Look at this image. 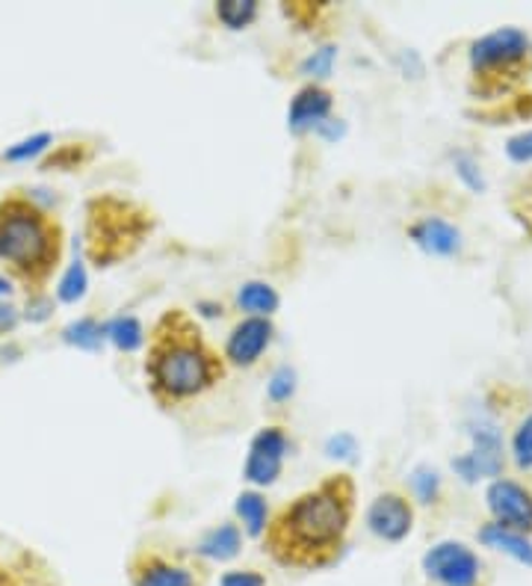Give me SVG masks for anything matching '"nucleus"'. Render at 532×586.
Instances as JSON below:
<instances>
[{"mask_svg":"<svg viewBox=\"0 0 532 586\" xmlns=\"http://www.w3.org/2000/svg\"><path fill=\"white\" fill-rule=\"evenodd\" d=\"M347 528L349 492L340 495L335 480L284 509L267 533V548L281 566L322 568L338 557Z\"/></svg>","mask_w":532,"mask_h":586,"instance_id":"obj_1","label":"nucleus"},{"mask_svg":"<svg viewBox=\"0 0 532 586\" xmlns=\"http://www.w3.org/2000/svg\"><path fill=\"white\" fill-rule=\"evenodd\" d=\"M166 320L172 326V333H166V326H160L148 359V376L160 397L184 401L202 394L216 380V362L199 341V333L186 326L184 317L169 314Z\"/></svg>","mask_w":532,"mask_h":586,"instance_id":"obj_2","label":"nucleus"},{"mask_svg":"<svg viewBox=\"0 0 532 586\" xmlns=\"http://www.w3.org/2000/svg\"><path fill=\"white\" fill-rule=\"evenodd\" d=\"M59 255V232L24 199L0 205V258L24 279H42Z\"/></svg>","mask_w":532,"mask_h":586,"instance_id":"obj_3","label":"nucleus"},{"mask_svg":"<svg viewBox=\"0 0 532 586\" xmlns=\"http://www.w3.org/2000/svg\"><path fill=\"white\" fill-rule=\"evenodd\" d=\"M530 42L518 27H503L494 30L479 42H474L471 48V66L474 75L483 80L494 78H518L523 69V59H527Z\"/></svg>","mask_w":532,"mask_h":586,"instance_id":"obj_4","label":"nucleus"},{"mask_svg":"<svg viewBox=\"0 0 532 586\" xmlns=\"http://www.w3.org/2000/svg\"><path fill=\"white\" fill-rule=\"evenodd\" d=\"M423 572L438 586H476L483 575V563L462 542H441L426 551Z\"/></svg>","mask_w":532,"mask_h":586,"instance_id":"obj_5","label":"nucleus"},{"mask_svg":"<svg viewBox=\"0 0 532 586\" xmlns=\"http://www.w3.org/2000/svg\"><path fill=\"white\" fill-rule=\"evenodd\" d=\"M488 509L497 518V525L514 530V533H530L532 530V495L512 480H497L488 488Z\"/></svg>","mask_w":532,"mask_h":586,"instance_id":"obj_6","label":"nucleus"},{"mask_svg":"<svg viewBox=\"0 0 532 586\" xmlns=\"http://www.w3.org/2000/svg\"><path fill=\"white\" fill-rule=\"evenodd\" d=\"M474 450L462 457V460L453 462V469L467 480V483H476L483 477H497L503 471V444H500V436L494 430L491 424H479L474 430Z\"/></svg>","mask_w":532,"mask_h":586,"instance_id":"obj_7","label":"nucleus"},{"mask_svg":"<svg viewBox=\"0 0 532 586\" xmlns=\"http://www.w3.org/2000/svg\"><path fill=\"white\" fill-rule=\"evenodd\" d=\"M284 450H287V439H284V432L275 430V427L263 430L261 436L252 441V450H249L246 480H252V483H258V486H270L272 480L279 477Z\"/></svg>","mask_w":532,"mask_h":586,"instance_id":"obj_8","label":"nucleus"},{"mask_svg":"<svg viewBox=\"0 0 532 586\" xmlns=\"http://www.w3.org/2000/svg\"><path fill=\"white\" fill-rule=\"evenodd\" d=\"M411 521H415L411 507L403 498H397V495H382V498L373 500V507L367 512L370 530L378 539H385V542L406 539L408 530H411Z\"/></svg>","mask_w":532,"mask_h":586,"instance_id":"obj_9","label":"nucleus"},{"mask_svg":"<svg viewBox=\"0 0 532 586\" xmlns=\"http://www.w3.org/2000/svg\"><path fill=\"white\" fill-rule=\"evenodd\" d=\"M270 335H272V326L267 320H261V317L246 320L231 333L225 352H228V359H231L234 364L249 368V364H254L258 359H261V352L267 350V343H270Z\"/></svg>","mask_w":532,"mask_h":586,"instance_id":"obj_10","label":"nucleus"},{"mask_svg":"<svg viewBox=\"0 0 532 586\" xmlns=\"http://www.w3.org/2000/svg\"><path fill=\"white\" fill-rule=\"evenodd\" d=\"M411 237H415V244L429 255H455L462 249V235H459V228L444 219H423V223H417L411 228Z\"/></svg>","mask_w":532,"mask_h":586,"instance_id":"obj_11","label":"nucleus"},{"mask_svg":"<svg viewBox=\"0 0 532 586\" xmlns=\"http://www.w3.org/2000/svg\"><path fill=\"white\" fill-rule=\"evenodd\" d=\"M329 110H331V95L326 89L319 87L302 89L291 104V131H305V127L319 125L322 119L329 116Z\"/></svg>","mask_w":532,"mask_h":586,"instance_id":"obj_12","label":"nucleus"},{"mask_svg":"<svg viewBox=\"0 0 532 586\" xmlns=\"http://www.w3.org/2000/svg\"><path fill=\"white\" fill-rule=\"evenodd\" d=\"M479 542H485V545L494 548V551H503V554H509L512 560L532 568V542L523 537V533H514V530L494 521V525H485V528L479 530Z\"/></svg>","mask_w":532,"mask_h":586,"instance_id":"obj_13","label":"nucleus"},{"mask_svg":"<svg viewBox=\"0 0 532 586\" xmlns=\"http://www.w3.org/2000/svg\"><path fill=\"white\" fill-rule=\"evenodd\" d=\"M134 586H195V577L181 566H169L163 560H148L134 572Z\"/></svg>","mask_w":532,"mask_h":586,"instance_id":"obj_14","label":"nucleus"},{"mask_svg":"<svg viewBox=\"0 0 532 586\" xmlns=\"http://www.w3.org/2000/svg\"><path fill=\"white\" fill-rule=\"evenodd\" d=\"M240 530L234 528V525H223V528L211 530L207 537L199 542V554L207 560H231L240 554Z\"/></svg>","mask_w":532,"mask_h":586,"instance_id":"obj_15","label":"nucleus"},{"mask_svg":"<svg viewBox=\"0 0 532 586\" xmlns=\"http://www.w3.org/2000/svg\"><path fill=\"white\" fill-rule=\"evenodd\" d=\"M237 303H240V308H246V312L270 314V312H275V305H279V296H275V291H272L270 284L249 282V284H242V291H240V296H237Z\"/></svg>","mask_w":532,"mask_h":586,"instance_id":"obj_16","label":"nucleus"},{"mask_svg":"<svg viewBox=\"0 0 532 586\" xmlns=\"http://www.w3.org/2000/svg\"><path fill=\"white\" fill-rule=\"evenodd\" d=\"M237 516L242 518V525H246V530L252 537H261L263 528H267V504L254 492H242L240 498H237Z\"/></svg>","mask_w":532,"mask_h":586,"instance_id":"obj_17","label":"nucleus"},{"mask_svg":"<svg viewBox=\"0 0 532 586\" xmlns=\"http://www.w3.org/2000/svg\"><path fill=\"white\" fill-rule=\"evenodd\" d=\"M254 12H258L254 0H219V7H216L219 21L231 30H242L246 24H252Z\"/></svg>","mask_w":532,"mask_h":586,"instance_id":"obj_18","label":"nucleus"},{"mask_svg":"<svg viewBox=\"0 0 532 586\" xmlns=\"http://www.w3.org/2000/svg\"><path fill=\"white\" fill-rule=\"evenodd\" d=\"M104 335H106L104 326H98L95 320L83 317V320L66 326L63 338H66L68 343H75V347H83V350H98L101 341H104Z\"/></svg>","mask_w":532,"mask_h":586,"instance_id":"obj_19","label":"nucleus"},{"mask_svg":"<svg viewBox=\"0 0 532 586\" xmlns=\"http://www.w3.org/2000/svg\"><path fill=\"white\" fill-rule=\"evenodd\" d=\"M106 335H110V341L116 343L118 350L125 352H134L143 343V326L134 317H116L106 326Z\"/></svg>","mask_w":532,"mask_h":586,"instance_id":"obj_20","label":"nucleus"},{"mask_svg":"<svg viewBox=\"0 0 532 586\" xmlns=\"http://www.w3.org/2000/svg\"><path fill=\"white\" fill-rule=\"evenodd\" d=\"M83 293H87V270L80 264V258H75L71 267L66 270V275L59 279L57 296L63 303H78Z\"/></svg>","mask_w":532,"mask_h":586,"instance_id":"obj_21","label":"nucleus"},{"mask_svg":"<svg viewBox=\"0 0 532 586\" xmlns=\"http://www.w3.org/2000/svg\"><path fill=\"white\" fill-rule=\"evenodd\" d=\"M50 143V134H36V137L24 139L19 146H12L3 151V160H10V164H21V160H30V157H36L39 151H45Z\"/></svg>","mask_w":532,"mask_h":586,"instance_id":"obj_22","label":"nucleus"},{"mask_svg":"<svg viewBox=\"0 0 532 586\" xmlns=\"http://www.w3.org/2000/svg\"><path fill=\"white\" fill-rule=\"evenodd\" d=\"M512 450H514V462H518L521 469H532V415L523 420L521 427H518V432H514Z\"/></svg>","mask_w":532,"mask_h":586,"instance_id":"obj_23","label":"nucleus"},{"mask_svg":"<svg viewBox=\"0 0 532 586\" xmlns=\"http://www.w3.org/2000/svg\"><path fill=\"white\" fill-rule=\"evenodd\" d=\"M331 63H335V48L314 50V54L302 63V75H308V78H326L331 71Z\"/></svg>","mask_w":532,"mask_h":586,"instance_id":"obj_24","label":"nucleus"},{"mask_svg":"<svg viewBox=\"0 0 532 586\" xmlns=\"http://www.w3.org/2000/svg\"><path fill=\"white\" fill-rule=\"evenodd\" d=\"M293 388H296V373L291 371V368H281V371L272 373L270 380V397L272 401H287L293 394Z\"/></svg>","mask_w":532,"mask_h":586,"instance_id":"obj_25","label":"nucleus"},{"mask_svg":"<svg viewBox=\"0 0 532 586\" xmlns=\"http://www.w3.org/2000/svg\"><path fill=\"white\" fill-rule=\"evenodd\" d=\"M411 483H415V492L420 495V500H423V504H432V500H435V495H438V474L435 471L420 469L415 477H411Z\"/></svg>","mask_w":532,"mask_h":586,"instance_id":"obj_26","label":"nucleus"},{"mask_svg":"<svg viewBox=\"0 0 532 586\" xmlns=\"http://www.w3.org/2000/svg\"><path fill=\"white\" fill-rule=\"evenodd\" d=\"M506 151H509V157H512L514 164H532V131L509 139Z\"/></svg>","mask_w":532,"mask_h":586,"instance_id":"obj_27","label":"nucleus"},{"mask_svg":"<svg viewBox=\"0 0 532 586\" xmlns=\"http://www.w3.org/2000/svg\"><path fill=\"white\" fill-rule=\"evenodd\" d=\"M455 167H459V176L465 178L471 190H479V193H483L485 181H483V176H479V169H476V164L471 160V157L459 155L455 157Z\"/></svg>","mask_w":532,"mask_h":586,"instance_id":"obj_28","label":"nucleus"},{"mask_svg":"<svg viewBox=\"0 0 532 586\" xmlns=\"http://www.w3.org/2000/svg\"><path fill=\"white\" fill-rule=\"evenodd\" d=\"M219 586H267V577L246 568V572H228V575H223Z\"/></svg>","mask_w":532,"mask_h":586,"instance_id":"obj_29","label":"nucleus"},{"mask_svg":"<svg viewBox=\"0 0 532 586\" xmlns=\"http://www.w3.org/2000/svg\"><path fill=\"white\" fill-rule=\"evenodd\" d=\"M326 450H329V457H335V460H349L355 453V439L343 432V436H335Z\"/></svg>","mask_w":532,"mask_h":586,"instance_id":"obj_30","label":"nucleus"},{"mask_svg":"<svg viewBox=\"0 0 532 586\" xmlns=\"http://www.w3.org/2000/svg\"><path fill=\"white\" fill-rule=\"evenodd\" d=\"M50 300H33V303L27 305V320H45L50 314Z\"/></svg>","mask_w":532,"mask_h":586,"instance_id":"obj_31","label":"nucleus"},{"mask_svg":"<svg viewBox=\"0 0 532 586\" xmlns=\"http://www.w3.org/2000/svg\"><path fill=\"white\" fill-rule=\"evenodd\" d=\"M15 320H19L15 308H10V305H0V333H10L12 326H15Z\"/></svg>","mask_w":532,"mask_h":586,"instance_id":"obj_32","label":"nucleus"},{"mask_svg":"<svg viewBox=\"0 0 532 586\" xmlns=\"http://www.w3.org/2000/svg\"><path fill=\"white\" fill-rule=\"evenodd\" d=\"M10 293V282L7 279H0V296H7Z\"/></svg>","mask_w":532,"mask_h":586,"instance_id":"obj_33","label":"nucleus"}]
</instances>
